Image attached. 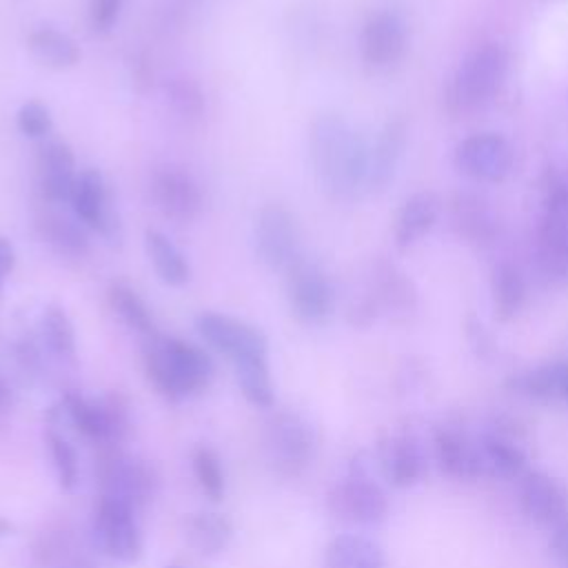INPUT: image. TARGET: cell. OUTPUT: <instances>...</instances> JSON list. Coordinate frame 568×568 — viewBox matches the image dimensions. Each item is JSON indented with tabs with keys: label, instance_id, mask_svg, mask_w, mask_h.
<instances>
[{
	"label": "cell",
	"instance_id": "cell-29",
	"mask_svg": "<svg viewBox=\"0 0 568 568\" xmlns=\"http://www.w3.org/2000/svg\"><path fill=\"white\" fill-rule=\"evenodd\" d=\"M27 47L31 53L53 69H69L80 62V47L71 36L53 27H38L29 33Z\"/></svg>",
	"mask_w": 568,
	"mask_h": 568
},
{
	"label": "cell",
	"instance_id": "cell-33",
	"mask_svg": "<svg viewBox=\"0 0 568 568\" xmlns=\"http://www.w3.org/2000/svg\"><path fill=\"white\" fill-rule=\"evenodd\" d=\"M40 337L53 357H58L62 362H73L75 328L62 306L51 304L44 308V313L40 317Z\"/></svg>",
	"mask_w": 568,
	"mask_h": 568
},
{
	"label": "cell",
	"instance_id": "cell-17",
	"mask_svg": "<svg viewBox=\"0 0 568 568\" xmlns=\"http://www.w3.org/2000/svg\"><path fill=\"white\" fill-rule=\"evenodd\" d=\"M377 466L388 484L408 488L424 477L426 459L415 435L393 433L377 446Z\"/></svg>",
	"mask_w": 568,
	"mask_h": 568
},
{
	"label": "cell",
	"instance_id": "cell-46",
	"mask_svg": "<svg viewBox=\"0 0 568 568\" xmlns=\"http://www.w3.org/2000/svg\"><path fill=\"white\" fill-rule=\"evenodd\" d=\"M11 532H13V524H11L9 519L0 517V537H7V535H11Z\"/></svg>",
	"mask_w": 568,
	"mask_h": 568
},
{
	"label": "cell",
	"instance_id": "cell-37",
	"mask_svg": "<svg viewBox=\"0 0 568 568\" xmlns=\"http://www.w3.org/2000/svg\"><path fill=\"white\" fill-rule=\"evenodd\" d=\"M191 466H193V475L200 490L211 501H222L226 493V479H224V468L217 453L209 446H197L191 455Z\"/></svg>",
	"mask_w": 568,
	"mask_h": 568
},
{
	"label": "cell",
	"instance_id": "cell-35",
	"mask_svg": "<svg viewBox=\"0 0 568 568\" xmlns=\"http://www.w3.org/2000/svg\"><path fill=\"white\" fill-rule=\"evenodd\" d=\"M453 222L459 229V235L468 237V242H490L495 235V220L490 211L484 206L479 197L459 195L453 204Z\"/></svg>",
	"mask_w": 568,
	"mask_h": 568
},
{
	"label": "cell",
	"instance_id": "cell-44",
	"mask_svg": "<svg viewBox=\"0 0 568 568\" xmlns=\"http://www.w3.org/2000/svg\"><path fill=\"white\" fill-rule=\"evenodd\" d=\"M550 550H552V555H555L564 566H568V521H564L561 526L555 528L552 539H550Z\"/></svg>",
	"mask_w": 568,
	"mask_h": 568
},
{
	"label": "cell",
	"instance_id": "cell-48",
	"mask_svg": "<svg viewBox=\"0 0 568 568\" xmlns=\"http://www.w3.org/2000/svg\"><path fill=\"white\" fill-rule=\"evenodd\" d=\"M564 397L568 399V382H566V388H564Z\"/></svg>",
	"mask_w": 568,
	"mask_h": 568
},
{
	"label": "cell",
	"instance_id": "cell-39",
	"mask_svg": "<svg viewBox=\"0 0 568 568\" xmlns=\"http://www.w3.org/2000/svg\"><path fill=\"white\" fill-rule=\"evenodd\" d=\"M164 95L171 109L184 120H197L204 111V93L200 84L184 75H173L164 84Z\"/></svg>",
	"mask_w": 568,
	"mask_h": 568
},
{
	"label": "cell",
	"instance_id": "cell-18",
	"mask_svg": "<svg viewBox=\"0 0 568 568\" xmlns=\"http://www.w3.org/2000/svg\"><path fill=\"white\" fill-rule=\"evenodd\" d=\"M40 191L51 202H69L78 173L75 155L62 140H49L38 151Z\"/></svg>",
	"mask_w": 568,
	"mask_h": 568
},
{
	"label": "cell",
	"instance_id": "cell-41",
	"mask_svg": "<svg viewBox=\"0 0 568 568\" xmlns=\"http://www.w3.org/2000/svg\"><path fill=\"white\" fill-rule=\"evenodd\" d=\"M541 217L568 229V171L550 180Z\"/></svg>",
	"mask_w": 568,
	"mask_h": 568
},
{
	"label": "cell",
	"instance_id": "cell-30",
	"mask_svg": "<svg viewBox=\"0 0 568 568\" xmlns=\"http://www.w3.org/2000/svg\"><path fill=\"white\" fill-rule=\"evenodd\" d=\"M36 231L42 242L64 257H84L89 253V237L84 229L67 217L44 213L36 220Z\"/></svg>",
	"mask_w": 568,
	"mask_h": 568
},
{
	"label": "cell",
	"instance_id": "cell-5",
	"mask_svg": "<svg viewBox=\"0 0 568 568\" xmlns=\"http://www.w3.org/2000/svg\"><path fill=\"white\" fill-rule=\"evenodd\" d=\"M264 448L271 466L286 477L300 475L315 457L317 430L295 410L275 413L264 428Z\"/></svg>",
	"mask_w": 568,
	"mask_h": 568
},
{
	"label": "cell",
	"instance_id": "cell-14",
	"mask_svg": "<svg viewBox=\"0 0 568 568\" xmlns=\"http://www.w3.org/2000/svg\"><path fill=\"white\" fill-rule=\"evenodd\" d=\"M408 47L406 22L395 11H375L362 27L359 53L373 69H388L397 64Z\"/></svg>",
	"mask_w": 568,
	"mask_h": 568
},
{
	"label": "cell",
	"instance_id": "cell-32",
	"mask_svg": "<svg viewBox=\"0 0 568 568\" xmlns=\"http://www.w3.org/2000/svg\"><path fill=\"white\" fill-rule=\"evenodd\" d=\"M493 311L499 322L513 320L526 300V284L521 273L513 264H499L493 271Z\"/></svg>",
	"mask_w": 568,
	"mask_h": 568
},
{
	"label": "cell",
	"instance_id": "cell-36",
	"mask_svg": "<svg viewBox=\"0 0 568 568\" xmlns=\"http://www.w3.org/2000/svg\"><path fill=\"white\" fill-rule=\"evenodd\" d=\"M233 368H235V377H237L240 390L246 397V402L257 408H271L275 402V395H273L266 355L237 362V364H233Z\"/></svg>",
	"mask_w": 568,
	"mask_h": 568
},
{
	"label": "cell",
	"instance_id": "cell-28",
	"mask_svg": "<svg viewBox=\"0 0 568 568\" xmlns=\"http://www.w3.org/2000/svg\"><path fill=\"white\" fill-rule=\"evenodd\" d=\"M535 255H537L539 271L546 277L555 282H566L568 280V229L541 217L537 229Z\"/></svg>",
	"mask_w": 568,
	"mask_h": 568
},
{
	"label": "cell",
	"instance_id": "cell-6",
	"mask_svg": "<svg viewBox=\"0 0 568 568\" xmlns=\"http://www.w3.org/2000/svg\"><path fill=\"white\" fill-rule=\"evenodd\" d=\"M328 508L337 519L351 524H377L386 517L388 499L371 475V462L366 453L353 457L348 477L331 488Z\"/></svg>",
	"mask_w": 568,
	"mask_h": 568
},
{
	"label": "cell",
	"instance_id": "cell-11",
	"mask_svg": "<svg viewBox=\"0 0 568 568\" xmlns=\"http://www.w3.org/2000/svg\"><path fill=\"white\" fill-rule=\"evenodd\" d=\"M195 328L211 348L226 355L233 364L268 355L264 333L237 317L206 311L195 317Z\"/></svg>",
	"mask_w": 568,
	"mask_h": 568
},
{
	"label": "cell",
	"instance_id": "cell-31",
	"mask_svg": "<svg viewBox=\"0 0 568 568\" xmlns=\"http://www.w3.org/2000/svg\"><path fill=\"white\" fill-rule=\"evenodd\" d=\"M568 382V364L566 362H548L537 368L524 371L508 379V388L535 397V399H550L564 397V388Z\"/></svg>",
	"mask_w": 568,
	"mask_h": 568
},
{
	"label": "cell",
	"instance_id": "cell-21",
	"mask_svg": "<svg viewBox=\"0 0 568 568\" xmlns=\"http://www.w3.org/2000/svg\"><path fill=\"white\" fill-rule=\"evenodd\" d=\"M479 466L481 475L493 477H515L521 473L526 464V455L521 444L501 426H493L484 430L477 439Z\"/></svg>",
	"mask_w": 568,
	"mask_h": 568
},
{
	"label": "cell",
	"instance_id": "cell-22",
	"mask_svg": "<svg viewBox=\"0 0 568 568\" xmlns=\"http://www.w3.org/2000/svg\"><path fill=\"white\" fill-rule=\"evenodd\" d=\"M406 146V124L402 118L388 120L368 151V184L371 191H382L393 180Z\"/></svg>",
	"mask_w": 568,
	"mask_h": 568
},
{
	"label": "cell",
	"instance_id": "cell-20",
	"mask_svg": "<svg viewBox=\"0 0 568 568\" xmlns=\"http://www.w3.org/2000/svg\"><path fill=\"white\" fill-rule=\"evenodd\" d=\"M366 295L373 300L379 313L388 315H406L415 306V291L408 277L386 260L373 262Z\"/></svg>",
	"mask_w": 568,
	"mask_h": 568
},
{
	"label": "cell",
	"instance_id": "cell-4",
	"mask_svg": "<svg viewBox=\"0 0 568 568\" xmlns=\"http://www.w3.org/2000/svg\"><path fill=\"white\" fill-rule=\"evenodd\" d=\"M60 415L87 439L95 444H118L131 430L129 404L120 395L87 399L80 393L67 390L55 406Z\"/></svg>",
	"mask_w": 568,
	"mask_h": 568
},
{
	"label": "cell",
	"instance_id": "cell-34",
	"mask_svg": "<svg viewBox=\"0 0 568 568\" xmlns=\"http://www.w3.org/2000/svg\"><path fill=\"white\" fill-rule=\"evenodd\" d=\"M106 297H109L111 308L118 313V317L129 328H133L135 333L144 335V337L155 335V324H153L151 311L144 304V300L135 293V288H131L124 282H113L106 291Z\"/></svg>",
	"mask_w": 568,
	"mask_h": 568
},
{
	"label": "cell",
	"instance_id": "cell-1",
	"mask_svg": "<svg viewBox=\"0 0 568 568\" xmlns=\"http://www.w3.org/2000/svg\"><path fill=\"white\" fill-rule=\"evenodd\" d=\"M311 164L315 180L331 200H353L368 184V146L337 113L315 118L311 126Z\"/></svg>",
	"mask_w": 568,
	"mask_h": 568
},
{
	"label": "cell",
	"instance_id": "cell-7",
	"mask_svg": "<svg viewBox=\"0 0 568 568\" xmlns=\"http://www.w3.org/2000/svg\"><path fill=\"white\" fill-rule=\"evenodd\" d=\"M91 535L95 548L115 561L133 564L142 555V530L135 510L111 497L98 495L91 515Z\"/></svg>",
	"mask_w": 568,
	"mask_h": 568
},
{
	"label": "cell",
	"instance_id": "cell-40",
	"mask_svg": "<svg viewBox=\"0 0 568 568\" xmlns=\"http://www.w3.org/2000/svg\"><path fill=\"white\" fill-rule=\"evenodd\" d=\"M16 124L20 129V133H24L27 138L42 140L51 133L53 118H51V111L47 104H42L38 100H29L18 109Z\"/></svg>",
	"mask_w": 568,
	"mask_h": 568
},
{
	"label": "cell",
	"instance_id": "cell-23",
	"mask_svg": "<svg viewBox=\"0 0 568 568\" xmlns=\"http://www.w3.org/2000/svg\"><path fill=\"white\" fill-rule=\"evenodd\" d=\"M439 215V200L430 191H419L410 195L395 217V244L408 248L419 242L435 224Z\"/></svg>",
	"mask_w": 568,
	"mask_h": 568
},
{
	"label": "cell",
	"instance_id": "cell-13",
	"mask_svg": "<svg viewBox=\"0 0 568 568\" xmlns=\"http://www.w3.org/2000/svg\"><path fill=\"white\" fill-rule=\"evenodd\" d=\"M69 202L84 226L98 231L109 244L122 242V222L111 209L109 191L98 169H87L78 175Z\"/></svg>",
	"mask_w": 568,
	"mask_h": 568
},
{
	"label": "cell",
	"instance_id": "cell-19",
	"mask_svg": "<svg viewBox=\"0 0 568 568\" xmlns=\"http://www.w3.org/2000/svg\"><path fill=\"white\" fill-rule=\"evenodd\" d=\"M433 450L442 473L448 477L475 479L481 475L477 442L470 439L462 428L450 424L439 426L433 435Z\"/></svg>",
	"mask_w": 568,
	"mask_h": 568
},
{
	"label": "cell",
	"instance_id": "cell-15",
	"mask_svg": "<svg viewBox=\"0 0 568 568\" xmlns=\"http://www.w3.org/2000/svg\"><path fill=\"white\" fill-rule=\"evenodd\" d=\"M151 197L158 211L175 222H193L202 211L200 184L180 166H160L151 175Z\"/></svg>",
	"mask_w": 568,
	"mask_h": 568
},
{
	"label": "cell",
	"instance_id": "cell-26",
	"mask_svg": "<svg viewBox=\"0 0 568 568\" xmlns=\"http://www.w3.org/2000/svg\"><path fill=\"white\" fill-rule=\"evenodd\" d=\"M184 535H186V541L200 555L213 557L231 544L233 526L222 513L200 510V513H191L184 519Z\"/></svg>",
	"mask_w": 568,
	"mask_h": 568
},
{
	"label": "cell",
	"instance_id": "cell-24",
	"mask_svg": "<svg viewBox=\"0 0 568 568\" xmlns=\"http://www.w3.org/2000/svg\"><path fill=\"white\" fill-rule=\"evenodd\" d=\"M36 568H102L78 544V539L64 530H49L36 546Z\"/></svg>",
	"mask_w": 568,
	"mask_h": 568
},
{
	"label": "cell",
	"instance_id": "cell-2",
	"mask_svg": "<svg viewBox=\"0 0 568 568\" xmlns=\"http://www.w3.org/2000/svg\"><path fill=\"white\" fill-rule=\"evenodd\" d=\"M144 368L155 390L169 402L202 393L215 373L211 355L180 337L151 335L144 344Z\"/></svg>",
	"mask_w": 568,
	"mask_h": 568
},
{
	"label": "cell",
	"instance_id": "cell-9",
	"mask_svg": "<svg viewBox=\"0 0 568 568\" xmlns=\"http://www.w3.org/2000/svg\"><path fill=\"white\" fill-rule=\"evenodd\" d=\"M286 297L295 317L306 324L326 322L335 308V288L328 275L304 257L286 271Z\"/></svg>",
	"mask_w": 568,
	"mask_h": 568
},
{
	"label": "cell",
	"instance_id": "cell-25",
	"mask_svg": "<svg viewBox=\"0 0 568 568\" xmlns=\"http://www.w3.org/2000/svg\"><path fill=\"white\" fill-rule=\"evenodd\" d=\"M324 564L326 568H384V552L377 541L344 532L326 546Z\"/></svg>",
	"mask_w": 568,
	"mask_h": 568
},
{
	"label": "cell",
	"instance_id": "cell-8",
	"mask_svg": "<svg viewBox=\"0 0 568 568\" xmlns=\"http://www.w3.org/2000/svg\"><path fill=\"white\" fill-rule=\"evenodd\" d=\"M98 486L102 497H111L138 510L155 497L158 475L144 459L113 453L106 455L98 466Z\"/></svg>",
	"mask_w": 568,
	"mask_h": 568
},
{
	"label": "cell",
	"instance_id": "cell-16",
	"mask_svg": "<svg viewBox=\"0 0 568 568\" xmlns=\"http://www.w3.org/2000/svg\"><path fill=\"white\" fill-rule=\"evenodd\" d=\"M519 504L537 524L557 528L568 521V490L541 470H532L521 477Z\"/></svg>",
	"mask_w": 568,
	"mask_h": 568
},
{
	"label": "cell",
	"instance_id": "cell-38",
	"mask_svg": "<svg viewBox=\"0 0 568 568\" xmlns=\"http://www.w3.org/2000/svg\"><path fill=\"white\" fill-rule=\"evenodd\" d=\"M44 439H47V448H49V455H51V466H53L58 486L62 490L71 493L78 486V477H80L78 455H75L73 446L69 444V439L62 433L53 430V428H49L44 433Z\"/></svg>",
	"mask_w": 568,
	"mask_h": 568
},
{
	"label": "cell",
	"instance_id": "cell-45",
	"mask_svg": "<svg viewBox=\"0 0 568 568\" xmlns=\"http://www.w3.org/2000/svg\"><path fill=\"white\" fill-rule=\"evenodd\" d=\"M11 404V390L7 388V384L0 379V410H4Z\"/></svg>",
	"mask_w": 568,
	"mask_h": 568
},
{
	"label": "cell",
	"instance_id": "cell-3",
	"mask_svg": "<svg viewBox=\"0 0 568 568\" xmlns=\"http://www.w3.org/2000/svg\"><path fill=\"white\" fill-rule=\"evenodd\" d=\"M508 71V55L499 44H484L470 51L455 69L446 102L455 113H466L484 106L504 84Z\"/></svg>",
	"mask_w": 568,
	"mask_h": 568
},
{
	"label": "cell",
	"instance_id": "cell-12",
	"mask_svg": "<svg viewBox=\"0 0 568 568\" xmlns=\"http://www.w3.org/2000/svg\"><path fill=\"white\" fill-rule=\"evenodd\" d=\"M515 164L513 146L497 133H475L455 149V166L479 182H501Z\"/></svg>",
	"mask_w": 568,
	"mask_h": 568
},
{
	"label": "cell",
	"instance_id": "cell-42",
	"mask_svg": "<svg viewBox=\"0 0 568 568\" xmlns=\"http://www.w3.org/2000/svg\"><path fill=\"white\" fill-rule=\"evenodd\" d=\"M124 0H91L89 2V24L95 33H109L120 13H122Z\"/></svg>",
	"mask_w": 568,
	"mask_h": 568
},
{
	"label": "cell",
	"instance_id": "cell-10",
	"mask_svg": "<svg viewBox=\"0 0 568 568\" xmlns=\"http://www.w3.org/2000/svg\"><path fill=\"white\" fill-rule=\"evenodd\" d=\"M255 251L271 271H288L300 260V231L282 204H266L255 220Z\"/></svg>",
	"mask_w": 568,
	"mask_h": 568
},
{
	"label": "cell",
	"instance_id": "cell-43",
	"mask_svg": "<svg viewBox=\"0 0 568 568\" xmlns=\"http://www.w3.org/2000/svg\"><path fill=\"white\" fill-rule=\"evenodd\" d=\"M13 264H16V251H13V244L0 235V295H2V288H4V282L7 277L11 275L13 271Z\"/></svg>",
	"mask_w": 568,
	"mask_h": 568
},
{
	"label": "cell",
	"instance_id": "cell-47",
	"mask_svg": "<svg viewBox=\"0 0 568 568\" xmlns=\"http://www.w3.org/2000/svg\"><path fill=\"white\" fill-rule=\"evenodd\" d=\"M166 568H184V566H182V564H178V561H175V564H169V566H166Z\"/></svg>",
	"mask_w": 568,
	"mask_h": 568
},
{
	"label": "cell",
	"instance_id": "cell-27",
	"mask_svg": "<svg viewBox=\"0 0 568 568\" xmlns=\"http://www.w3.org/2000/svg\"><path fill=\"white\" fill-rule=\"evenodd\" d=\"M144 248L158 273V277L169 286H182L191 277V264L184 253L158 229L144 231Z\"/></svg>",
	"mask_w": 568,
	"mask_h": 568
}]
</instances>
